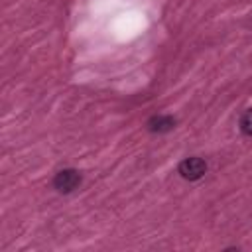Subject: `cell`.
<instances>
[{"label": "cell", "instance_id": "obj_3", "mask_svg": "<svg viewBox=\"0 0 252 252\" xmlns=\"http://www.w3.org/2000/svg\"><path fill=\"white\" fill-rule=\"evenodd\" d=\"M175 126V120L171 118V116H154L150 122H148V128H150V132H167V130H171Z\"/></svg>", "mask_w": 252, "mask_h": 252}, {"label": "cell", "instance_id": "obj_2", "mask_svg": "<svg viewBox=\"0 0 252 252\" xmlns=\"http://www.w3.org/2000/svg\"><path fill=\"white\" fill-rule=\"evenodd\" d=\"M207 171V163L201 159V158H187L179 163V173L183 179H189V181H197L205 175Z\"/></svg>", "mask_w": 252, "mask_h": 252}, {"label": "cell", "instance_id": "obj_1", "mask_svg": "<svg viewBox=\"0 0 252 252\" xmlns=\"http://www.w3.org/2000/svg\"><path fill=\"white\" fill-rule=\"evenodd\" d=\"M53 185L59 193H71L73 189H77L81 185V173L77 169H61V171H57Z\"/></svg>", "mask_w": 252, "mask_h": 252}, {"label": "cell", "instance_id": "obj_4", "mask_svg": "<svg viewBox=\"0 0 252 252\" xmlns=\"http://www.w3.org/2000/svg\"><path fill=\"white\" fill-rule=\"evenodd\" d=\"M240 130L246 136H252V108H248L240 118Z\"/></svg>", "mask_w": 252, "mask_h": 252}]
</instances>
